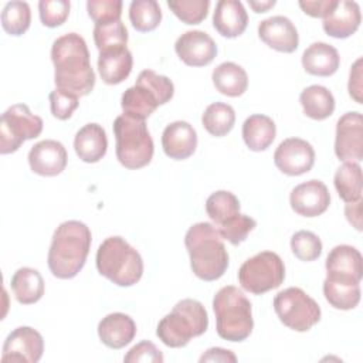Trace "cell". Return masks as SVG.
<instances>
[{
    "instance_id": "ac0fdd59",
    "label": "cell",
    "mask_w": 363,
    "mask_h": 363,
    "mask_svg": "<svg viewBox=\"0 0 363 363\" xmlns=\"http://www.w3.org/2000/svg\"><path fill=\"white\" fill-rule=\"evenodd\" d=\"M259 38L272 50L279 52H294L299 44L298 30L285 16H272L258 24Z\"/></svg>"
},
{
    "instance_id": "bcb514c9",
    "label": "cell",
    "mask_w": 363,
    "mask_h": 363,
    "mask_svg": "<svg viewBox=\"0 0 363 363\" xmlns=\"http://www.w3.org/2000/svg\"><path fill=\"white\" fill-rule=\"evenodd\" d=\"M362 64L363 60L357 58L354 61V64L350 68V74H349V84H347V89H349V95L357 102L362 104V92H363V86H362Z\"/></svg>"
},
{
    "instance_id": "4dcf8cb0",
    "label": "cell",
    "mask_w": 363,
    "mask_h": 363,
    "mask_svg": "<svg viewBox=\"0 0 363 363\" xmlns=\"http://www.w3.org/2000/svg\"><path fill=\"white\" fill-rule=\"evenodd\" d=\"M323 295L330 306L340 311L354 309L360 302V285L347 281L325 278Z\"/></svg>"
},
{
    "instance_id": "7c38bea8",
    "label": "cell",
    "mask_w": 363,
    "mask_h": 363,
    "mask_svg": "<svg viewBox=\"0 0 363 363\" xmlns=\"http://www.w3.org/2000/svg\"><path fill=\"white\" fill-rule=\"evenodd\" d=\"M335 153L342 162L363 159V116L360 112H346L337 119Z\"/></svg>"
},
{
    "instance_id": "6da1fadb",
    "label": "cell",
    "mask_w": 363,
    "mask_h": 363,
    "mask_svg": "<svg viewBox=\"0 0 363 363\" xmlns=\"http://www.w3.org/2000/svg\"><path fill=\"white\" fill-rule=\"evenodd\" d=\"M51 61L58 89L77 96H85L94 89L95 72L86 43L79 34L68 33L58 37L51 47Z\"/></svg>"
},
{
    "instance_id": "e575fe53",
    "label": "cell",
    "mask_w": 363,
    "mask_h": 363,
    "mask_svg": "<svg viewBox=\"0 0 363 363\" xmlns=\"http://www.w3.org/2000/svg\"><path fill=\"white\" fill-rule=\"evenodd\" d=\"M129 20L135 30L147 33L162 21V10L155 0H133L129 6Z\"/></svg>"
},
{
    "instance_id": "7402d4cb",
    "label": "cell",
    "mask_w": 363,
    "mask_h": 363,
    "mask_svg": "<svg viewBox=\"0 0 363 363\" xmlns=\"http://www.w3.org/2000/svg\"><path fill=\"white\" fill-rule=\"evenodd\" d=\"M248 24V14L238 0H220L213 14V26L218 34L227 38L241 35Z\"/></svg>"
},
{
    "instance_id": "7a4b0ae2",
    "label": "cell",
    "mask_w": 363,
    "mask_h": 363,
    "mask_svg": "<svg viewBox=\"0 0 363 363\" xmlns=\"http://www.w3.org/2000/svg\"><path fill=\"white\" fill-rule=\"evenodd\" d=\"M92 234L78 220L61 223L52 235L48 250V268L55 278L71 279L84 268L91 250Z\"/></svg>"
},
{
    "instance_id": "e0dca14e",
    "label": "cell",
    "mask_w": 363,
    "mask_h": 363,
    "mask_svg": "<svg viewBox=\"0 0 363 363\" xmlns=\"http://www.w3.org/2000/svg\"><path fill=\"white\" fill-rule=\"evenodd\" d=\"M68 155L64 145L54 139L37 142L28 152L30 169L40 176L52 177L65 169Z\"/></svg>"
},
{
    "instance_id": "681fc988",
    "label": "cell",
    "mask_w": 363,
    "mask_h": 363,
    "mask_svg": "<svg viewBox=\"0 0 363 363\" xmlns=\"http://www.w3.org/2000/svg\"><path fill=\"white\" fill-rule=\"evenodd\" d=\"M275 0H264V1H257V0H248L250 7L255 11V13H265L268 11L271 7L275 6Z\"/></svg>"
},
{
    "instance_id": "2e32d148",
    "label": "cell",
    "mask_w": 363,
    "mask_h": 363,
    "mask_svg": "<svg viewBox=\"0 0 363 363\" xmlns=\"http://www.w3.org/2000/svg\"><path fill=\"white\" fill-rule=\"evenodd\" d=\"M325 268L328 278L360 284L363 277V258L360 251L352 245H336L328 254Z\"/></svg>"
},
{
    "instance_id": "d590c367",
    "label": "cell",
    "mask_w": 363,
    "mask_h": 363,
    "mask_svg": "<svg viewBox=\"0 0 363 363\" xmlns=\"http://www.w3.org/2000/svg\"><path fill=\"white\" fill-rule=\"evenodd\" d=\"M94 41L99 52L112 48H122L128 44V30L122 20L95 24Z\"/></svg>"
},
{
    "instance_id": "30bf717a",
    "label": "cell",
    "mask_w": 363,
    "mask_h": 363,
    "mask_svg": "<svg viewBox=\"0 0 363 363\" xmlns=\"http://www.w3.org/2000/svg\"><path fill=\"white\" fill-rule=\"evenodd\" d=\"M43 125V119L31 113L26 104L11 105L4 111L0 121V153H13L26 140L38 138Z\"/></svg>"
},
{
    "instance_id": "44dd1931",
    "label": "cell",
    "mask_w": 363,
    "mask_h": 363,
    "mask_svg": "<svg viewBox=\"0 0 363 363\" xmlns=\"http://www.w3.org/2000/svg\"><path fill=\"white\" fill-rule=\"evenodd\" d=\"M136 335V323L122 312H113L102 318L98 323V336L101 342L111 349H122L129 345Z\"/></svg>"
},
{
    "instance_id": "7bdbcfd3",
    "label": "cell",
    "mask_w": 363,
    "mask_h": 363,
    "mask_svg": "<svg viewBox=\"0 0 363 363\" xmlns=\"http://www.w3.org/2000/svg\"><path fill=\"white\" fill-rule=\"evenodd\" d=\"M50 108L52 116H55L60 121L69 119L74 113V111L78 108L79 101L78 96L69 92H65L62 89L55 88L50 92Z\"/></svg>"
},
{
    "instance_id": "d4e9b609",
    "label": "cell",
    "mask_w": 363,
    "mask_h": 363,
    "mask_svg": "<svg viewBox=\"0 0 363 363\" xmlns=\"http://www.w3.org/2000/svg\"><path fill=\"white\" fill-rule=\"evenodd\" d=\"M133 65L132 52L126 48H112L99 52L98 57V71L102 81L108 85H116L123 82Z\"/></svg>"
},
{
    "instance_id": "f1b7e54d",
    "label": "cell",
    "mask_w": 363,
    "mask_h": 363,
    "mask_svg": "<svg viewBox=\"0 0 363 363\" xmlns=\"http://www.w3.org/2000/svg\"><path fill=\"white\" fill-rule=\"evenodd\" d=\"M11 289L17 302L31 305L44 295V279L41 274L30 267L18 268L11 277Z\"/></svg>"
},
{
    "instance_id": "c3c4849f",
    "label": "cell",
    "mask_w": 363,
    "mask_h": 363,
    "mask_svg": "<svg viewBox=\"0 0 363 363\" xmlns=\"http://www.w3.org/2000/svg\"><path fill=\"white\" fill-rule=\"evenodd\" d=\"M362 199L354 203H347L345 207V214L347 221L357 230L362 231Z\"/></svg>"
},
{
    "instance_id": "603a6c76",
    "label": "cell",
    "mask_w": 363,
    "mask_h": 363,
    "mask_svg": "<svg viewBox=\"0 0 363 363\" xmlns=\"http://www.w3.org/2000/svg\"><path fill=\"white\" fill-rule=\"evenodd\" d=\"M74 149L82 162H99L108 150V138L105 129L98 123H86L77 132Z\"/></svg>"
},
{
    "instance_id": "ffe728a7",
    "label": "cell",
    "mask_w": 363,
    "mask_h": 363,
    "mask_svg": "<svg viewBox=\"0 0 363 363\" xmlns=\"http://www.w3.org/2000/svg\"><path fill=\"white\" fill-rule=\"evenodd\" d=\"M362 21L360 7L356 1L337 0L336 7L323 18V30L333 38H347L356 33Z\"/></svg>"
},
{
    "instance_id": "9c48e42d",
    "label": "cell",
    "mask_w": 363,
    "mask_h": 363,
    "mask_svg": "<svg viewBox=\"0 0 363 363\" xmlns=\"http://www.w3.org/2000/svg\"><path fill=\"white\" fill-rule=\"evenodd\" d=\"M274 309L279 320L296 332H308L320 320V306L303 289L291 286L274 298Z\"/></svg>"
},
{
    "instance_id": "5bb4252c",
    "label": "cell",
    "mask_w": 363,
    "mask_h": 363,
    "mask_svg": "<svg viewBox=\"0 0 363 363\" xmlns=\"http://www.w3.org/2000/svg\"><path fill=\"white\" fill-rule=\"evenodd\" d=\"M174 51L186 65L204 67L216 58L217 45L207 33L190 30L176 40Z\"/></svg>"
},
{
    "instance_id": "4316f807",
    "label": "cell",
    "mask_w": 363,
    "mask_h": 363,
    "mask_svg": "<svg viewBox=\"0 0 363 363\" xmlns=\"http://www.w3.org/2000/svg\"><path fill=\"white\" fill-rule=\"evenodd\" d=\"M277 135L274 121L261 113L248 116L242 123V139L247 147L252 152H262L268 149Z\"/></svg>"
},
{
    "instance_id": "f35d334b",
    "label": "cell",
    "mask_w": 363,
    "mask_h": 363,
    "mask_svg": "<svg viewBox=\"0 0 363 363\" xmlns=\"http://www.w3.org/2000/svg\"><path fill=\"white\" fill-rule=\"evenodd\" d=\"M169 9L186 24H200L208 14V0H169Z\"/></svg>"
},
{
    "instance_id": "cb8c5ba5",
    "label": "cell",
    "mask_w": 363,
    "mask_h": 363,
    "mask_svg": "<svg viewBox=\"0 0 363 363\" xmlns=\"http://www.w3.org/2000/svg\"><path fill=\"white\" fill-rule=\"evenodd\" d=\"M340 64L337 50L328 43H312L302 54L303 69L316 77L333 75Z\"/></svg>"
},
{
    "instance_id": "f6af8a7d",
    "label": "cell",
    "mask_w": 363,
    "mask_h": 363,
    "mask_svg": "<svg viewBox=\"0 0 363 363\" xmlns=\"http://www.w3.org/2000/svg\"><path fill=\"white\" fill-rule=\"evenodd\" d=\"M299 7L311 17L325 18L337 4V0H301Z\"/></svg>"
},
{
    "instance_id": "5b68a950",
    "label": "cell",
    "mask_w": 363,
    "mask_h": 363,
    "mask_svg": "<svg viewBox=\"0 0 363 363\" xmlns=\"http://www.w3.org/2000/svg\"><path fill=\"white\" fill-rule=\"evenodd\" d=\"M96 268L102 277L118 286H132L143 275L140 254L119 235L102 241L96 251Z\"/></svg>"
},
{
    "instance_id": "3957f363",
    "label": "cell",
    "mask_w": 363,
    "mask_h": 363,
    "mask_svg": "<svg viewBox=\"0 0 363 363\" xmlns=\"http://www.w3.org/2000/svg\"><path fill=\"white\" fill-rule=\"evenodd\" d=\"M193 274L203 281H216L228 268V252L221 234L211 223H197L184 235Z\"/></svg>"
},
{
    "instance_id": "f546056e",
    "label": "cell",
    "mask_w": 363,
    "mask_h": 363,
    "mask_svg": "<svg viewBox=\"0 0 363 363\" xmlns=\"http://www.w3.org/2000/svg\"><path fill=\"white\" fill-rule=\"evenodd\" d=\"M303 113L315 121L329 118L335 111V98L332 92L322 85H311L299 95Z\"/></svg>"
},
{
    "instance_id": "52a82bcc",
    "label": "cell",
    "mask_w": 363,
    "mask_h": 363,
    "mask_svg": "<svg viewBox=\"0 0 363 363\" xmlns=\"http://www.w3.org/2000/svg\"><path fill=\"white\" fill-rule=\"evenodd\" d=\"M116 159L126 169H140L150 163L155 152L146 122L119 115L113 122Z\"/></svg>"
},
{
    "instance_id": "484cf974",
    "label": "cell",
    "mask_w": 363,
    "mask_h": 363,
    "mask_svg": "<svg viewBox=\"0 0 363 363\" xmlns=\"http://www.w3.org/2000/svg\"><path fill=\"white\" fill-rule=\"evenodd\" d=\"M160 105L156 94L140 81H136L133 86L128 88L121 98L123 115L142 121L149 118Z\"/></svg>"
},
{
    "instance_id": "8992f818",
    "label": "cell",
    "mask_w": 363,
    "mask_h": 363,
    "mask_svg": "<svg viewBox=\"0 0 363 363\" xmlns=\"http://www.w3.org/2000/svg\"><path fill=\"white\" fill-rule=\"evenodd\" d=\"M208 328V315L201 302L186 298L179 301L170 313L157 325V337L169 347H183L191 337L201 336Z\"/></svg>"
},
{
    "instance_id": "b9f144b4",
    "label": "cell",
    "mask_w": 363,
    "mask_h": 363,
    "mask_svg": "<svg viewBox=\"0 0 363 363\" xmlns=\"http://www.w3.org/2000/svg\"><path fill=\"white\" fill-rule=\"evenodd\" d=\"M88 16L95 24L121 20L122 1L121 0H88L86 1Z\"/></svg>"
},
{
    "instance_id": "ab89813d",
    "label": "cell",
    "mask_w": 363,
    "mask_h": 363,
    "mask_svg": "<svg viewBox=\"0 0 363 363\" xmlns=\"http://www.w3.org/2000/svg\"><path fill=\"white\" fill-rule=\"evenodd\" d=\"M257 227V221L245 214H235L234 217L224 221L220 227H217L223 240H227L233 245H238L245 241L247 235Z\"/></svg>"
},
{
    "instance_id": "8d00e7d4",
    "label": "cell",
    "mask_w": 363,
    "mask_h": 363,
    "mask_svg": "<svg viewBox=\"0 0 363 363\" xmlns=\"http://www.w3.org/2000/svg\"><path fill=\"white\" fill-rule=\"evenodd\" d=\"M31 23L30 6L26 1H9L1 11V26L10 35L24 34Z\"/></svg>"
},
{
    "instance_id": "74e56055",
    "label": "cell",
    "mask_w": 363,
    "mask_h": 363,
    "mask_svg": "<svg viewBox=\"0 0 363 363\" xmlns=\"http://www.w3.org/2000/svg\"><path fill=\"white\" fill-rule=\"evenodd\" d=\"M291 250L298 259L311 262L320 257L322 241L315 233L308 231V230H301L292 235Z\"/></svg>"
},
{
    "instance_id": "d6986e66",
    "label": "cell",
    "mask_w": 363,
    "mask_h": 363,
    "mask_svg": "<svg viewBox=\"0 0 363 363\" xmlns=\"http://www.w3.org/2000/svg\"><path fill=\"white\" fill-rule=\"evenodd\" d=\"M162 146L167 157L184 160L196 152L197 132L186 121L172 122L162 133Z\"/></svg>"
},
{
    "instance_id": "277c9868",
    "label": "cell",
    "mask_w": 363,
    "mask_h": 363,
    "mask_svg": "<svg viewBox=\"0 0 363 363\" xmlns=\"http://www.w3.org/2000/svg\"><path fill=\"white\" fill-rule=\"evenodd\" d=\"M217 335L228 342L245 340L254 328L250 299L234 285L223 286L213 298Z\"/></svg>"
},
{
    "instance_id": "1f68e13d",
    "label": "cell",
    "mask_w": 363,
    "mask_h": 363,
    "mask_svg": "<svg viewBox=\"0 0 363 363\" xmlns=\"http://www.w3.org/2000/svg\"><path fill=\"white\" fill-rule=\"evenodd\" d=\"M335 189L345 203L362 199V167L356 162H345L335 173Z\"/></svg>"
},
{
    "instance_id": "60d3db41",
    "label": "cell",
    "mask_w": 363,
    "mask_h": 363,
    "mask_svg": "<svg viewBox=\"0 0 363 363\" xmlns=\"http://www.w3.org/2000/svg\"><path fill=\"white\" fill-rule=\"evenodd\" d=\"M71 3L68 0H41L38 3L40 20L45 27L54 28L68 18Z\"/></svg>"
},
{
    "instance_id": "8fae6325",
    "label": "cell",
    "mask_w": 363,
    "mask_h": 363,
    "mask_svg": "<svg viewBox=\"0 0 363 363\" xmlns=\"http://www.w3.org/2000/svg\"><path fill=\"white\" fill-rule=\"evenodd\" d=\"M44 352V339L30 326L16 328L4 340L1 363H37Z\"/></svg>"
},
{
    "instance_id": "d6a6232c",
    "label": "cell",
    "mask_w": 363,
    "mask_h": 363,
    "mask_svg": "<svg viewBox=\"0 0 363 363\" xmlns=\"http://www.w3.org/2000/svg\"><path fill=\"white\" fill-rule=\"evenodd\" d=\"M204 129L213 136H224L234 128L235 112L231 105L224 102L210 104L201 115Z\"/></svg>"
},
{
    "instance_id": "ba28073f",
    "label": "cell",
    "mask_w": 363,
    "mask_h": 363,
    "mask_svg": "<svg viewBox=\"0 0 363 363\" xmlns=\"http://www.w3.org/2000/svg\"><path fill=\"white\" fill-rule=\"evenodd\" d=\"M285 279V265L272 251H262L244 261L238 269V282L247 292L262 295L278 288Z\"/></svg>"
},
{
    "instance_id": "ee69618b",
    "label": "cell",
    "mask_w": 363,
    "mask_h": 363,
    "mask_svg": "<svg viewBox=\"0 0 363 363\" xmlns=\"http://www.w3.org/2000/svg\"><path fill=\"white\" fill-rule=\"evenodd\" d=\"M163 360V353L149 340L136 343L123 357L125 363H162Z\"/></svg>"
},
{
    "instance_id": "83f0119b",
    "label": "cell",
    "mask_w": 363,
    "mask_h": 363,
    "mask_svg": "<svg viewBox=\"0 0 363 363\" xmlns=\"http://www.w3.org/2000/svg\"><path fill=\"white\" fill-rule=\"evenodd\" d=\"M211 79L220 94L231 98L241 96L248 88V75L245 69L231 61L217 65L211 74Z\"/></svg>"
},
{
    "instance_id": "4fadbf2b",
    "label": "cell",
    "mask_w": 363,
    "mask_h": 363,
    "mask_svg": "<svg viewBox=\"0 0 363 363\" xmlns=\"http://www.w3.org/2000/svg\"><path fill=\"white\" fill-rule=\"evenodd\" d=\"M274 163L284 174L301 176L312 169L315 150L309 142L301 138H288L278 145Z\"/></svg>"
},
{
    "instance_id": "9a60e30c",
    "label": "cell",
    "mask_w": 363,
    "mask_h": 363,
    "mask_svg": "<svg viewBox=\"0 0 363 363\" xmlns=\"http://www.w3.org/2000/svg\"><path fill=\"white\" fill-rule=\"evenodd\" d=\"M289 203L296 214L309 218L318 217L328 210L330 194L323 182L312 179L292 189Z\"/></svg>"
},
{
    "instance_id": "7dc6e473",
    "label": "cell",
    "mask_w": 363,
    "mask_h": 363,
    "mask_svg": "<svg viewBox=\"0 0 363 363\" xmlns=\"http://www.w3.org/2000/svg\"><path fill=\"white\" fill-rule=\"evenodd\" d=\"M200 363L203 362H223V363H235L237 362V356L227 349L223 347H211L208 350H206V353H203L199 359Z\"/></svg>"
},
{
    "instance_id": "836d02e7",
    "label": "cell",
    "mask_w": 363,
    "mask_h": 363,
    "mask_svg": "<svg viewBox=\"0 0 363 363\" xmlns=\"http://www.w3.org/2000/svg\"><path fill=\"white\" fill-rule=\"evenodd\" d=\"M238 199L227 190H218L210 194L206 200V211L216 227L240 213Z\"/></svg>"
}]
</instances>
